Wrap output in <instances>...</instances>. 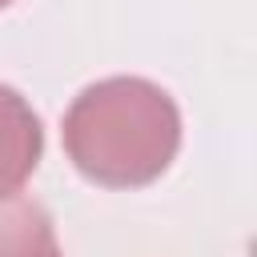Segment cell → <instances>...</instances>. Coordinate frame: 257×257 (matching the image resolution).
<instances>
[{
	"label": "cell",
	"mask_w": 257,
	"mask_h": 257,
	"mask_svg": "<svg viewBox=\"0 0 257 257\" xmlns=\"http://www.w3.org/2000/svg\"><path fill=\"white\" fill-rule=\"evenodd\" d=\"M0 257H60L52 221L36 201H12L0 209Z\"/></svg>",
	"instance_id": "3"
},
{
	"label": "cell",
	"mask_w": 257,
	"mask_h": 257,
	"mask_svg": "<svg viewBox=\"0 0 257 257\" xmlns=\"http://www.w3.org/2000/svg\"><path fill=\"white\" fill-rule=\"evenodd\" d=\"M68 161L104 189L153 185L181 149V112L173 96L145 76H104L64 112Z\"/></svg>",
	"instance_id": "1"
},
{
	"label": "cell",
	"mask_w": 257,
	"mask_h": 257,
	"mask_svg": "<svg viewBox=\"0 0 257 257\" xmlns=\"http://www.w3.org/2000/svg\"><path fill=\"white\" fill-rule=\"evenodd\" d=\"M40 153H44L40 116L12 84H0V201H12L24 189V181L40 165Z\"/></svg>",
	"instance_id": "2"
},
{
	"label": "cell",
	"mask_w": 257,
	"mask_h": 257,
	"mask_svg": "<svg viewBox=\"0 0 257 257\" xmlns=\"http://www.w3.org/2000/svg\"><path fill=\"white\" fill-rule=\"evenodd\" d=\"M8 4H12V0H0V8H8Z\"/></svg>",
	"instance_id": "4"
}]
</instances>
